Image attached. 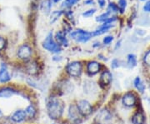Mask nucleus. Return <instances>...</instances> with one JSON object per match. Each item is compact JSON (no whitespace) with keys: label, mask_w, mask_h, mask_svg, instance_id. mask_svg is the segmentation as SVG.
<instances>
[{"label":"nucleus","mask_w":150,"mask_h":124,"mask_svg":"<svg viewBox=\"0 0 150 124\" xmlns=\"http://www.w3.org/2000/svg\"><path fill=\"white\" fill-rule=\"evenodd\" d=\"M24 111H25L26 116H27V119H29V120L34 118L36 114H37V109H36V108L34 107V105L32 104V103L28 105L27 107L25 108V109H24Z\"/></svg>","instance_id":"a211bd4d"},{"label":"nucleus","mask_w":150,"mask_h":124,"mask_svg":"<svg viewBox=\"0 0 150 124\" xmlns=\"http://www.w3.org/2000/svg\"><path fill=\"white\" fill-rule=\"evenodd\" d=\"M66 72L72 78H79L83 73V66L79 61L71 62L66 66Z\"/></svg>","instance_id":"423d86ee"},{"label":"nucleus","mask_w":150,"mask_h":124,"mask_svg":"<svg viewBox=\"0 0 150 124\" xmlns=\"http://www.w3.org/2000/svg\"><path fill=\"white\" fill-rule=\"evenodd\" d=\"M126 6H127V2H126V0H119V1H118V8H119L120 12H121L122 13L124 12V9H125Z\"/></svg>","instance_id":"cd10ccee"},{"label":"nucleus","mask_w":150,"mask_h":124,"mask_svg":"<svg viewBox=\"0 0 150 124\" xmlns=\"http://www.w3.org/2000/svg\"><path fill=\"white\" fill-rule=\"evenodd\" d=\"M32 49L28 44H22L17 50V57L18 59L24 61L25 63L28 62L32 57Z\"/></svg>","instance_id":"6e6552de"},{"label":"nucleus","mask_w":150,"mask_h":124,"mask_svg":"<svg viewBox=\"0 0 150 124\" xmlns=\"http://www.w3.org/2000/svg\"><path fill=\"white\" fill-rule=\"evenodd\" d=\"M46 107L49 118L53 120H59L64 114L65 104L60 97L57 96H51L48 97Z\"/></svg>","instance_id":"f257e3e1"},{"label":"nucleus","mask_w":150,"mask_h":124,"mask_svg":"<svg viewBox=\"0 0 150 124\" xmlns=\"http://www.w3.org/2000/svg\"><path fill=\"white\" fill-rule=\"evenodd\" d=\"M145 122V117L144 114L138 112L132 118V123L134 124H144Z\"/></svg>","instance_id":"aec40b11"},{"label":"nucleus","mask_w":150,"mask_h":124,"mask_svg":"<svg viewBox=\"0 0 150 124\" xmlns=\"http://www.w3.org/2000/svg\"><path fill=\"white\" fill-rule=\"evenodd\" d=\"M83 91L87 95H93L98 91V87L93 81L86 80L83 84Z\"/></svg>","instance_id":"4468645a"},{"label":"nucleus","mask_w":150,"mask_h":124,"mask_svg":"<svg viewBox=\"0 0 150 124\" xmlns=\"http://www.w3.org/2000/svg\"><path fill=\"white\" fill-rule=\"evenodd\" d=\"M144 62L146 65L150 66V50L148 51L144 55Z\"/></svg>","instance_id":"c756f323"},{"label":"nucleus","mask_w":150,"mask_h":124,"mask_svg":"<svg viewBox=\"0 0 150 124\" xmlns=\"http://www.w3.org/2000/svg\"><path fill=\"white\" fill-rule=\"evenodd\" d=\"M92 37H93L92 32H87L82 29H78L71 33V38L78 43H87L91 39Z\"/></svg>","instance_id":"1a4fd4ad"},{"label":"nucleus","mask_w":150,"mask_h":124,"mask_svg":"<svg viewBox=\"0 0 150 124\" xmlns=\"http://www.w3.org/2000/svg\"><path fill=\"white\" fill-rule=\"evenodd\" d=\"M144 10L146 12H150V1L147 2V4L144 7Z\"/></svg>","instance_id":"f704fd0d"},{"label":"nucleus","mask_w":150,"mask_h":124,"mask_svg":"<svg viewBox=\"0 0 150 124\" xmlns=\"http://www.w3.org/2000/svg\"><path fill=\"white\" fill-rule=\"evenodd\" d=\"M51 7H52V4H51L50 0H44L43 2H42L40 8L44 14H48L51 11Z\"/></svg>","instance_id":"412c9836"},{"label":"nucleus","mask_w":150,"mask_h":124,"mask_svg":"<svg viewBox=\"0 0 150 124\" xmlns=\"http://www.w3.org/2000/svg\"><path fill=\"white\" fill-rule=\"evenodd\" d=\"M110 9H112V11L113 12H117L118 10V7H117L113 3H110L108 5V10H110Z\"/></svg>","instance_id":"2f4dec72"},{"label":"nucleus","mask_w":150,"mask_h":124,"mask_svg":"<svg viewBox=\"0 0 150 124\" xmlns=\"http://www.w3.org/2000/svg\"><path fill=\"white\" fill-rule=\"evenodd\" d=\"M96 12V9L95 8H92V9H89V10L85 11L83 13V16L85 17V18H88V17H91L93 16Z\"/></svg>","instance_id":"c85d7f7f"},{"label":"nucleus","mask_w":150,"mask_h":124,"mask_svg":"<svg viewBox=\"0 0 150 124\" xmlns=\"http://www.w3.org/2000/svg\"><path fill=\"white\" fill-rule=\"evenodd\" d=\"M55 41L59 43L60 46H69V41L66 38V35L64 32L59 31L55 34Z\"/></svg>","instance_id":"f3484780"},{"label":"nucleus","mask_w":150,"mask_h":124,"mask_svg":"<svg viewBox=\"0 0 150 124\" xmlns=\"http://www.w3.org/2000/svg\"><path fill=\"white\" fill-rule=\"evenodd\" d=\"M112 27V23H110V24H103L102 26L99 27V28H98L97 30H95V31H93V32H92L93 33V36H99V35H102L103 33L107 32Z\"/></svg>","instance_id":"6ab92c4d"},{"label":"nucleus","mask_w":150,"mask_h":124,"mask_svg":"<svg viewBox=\"0 0 150 124\" xmlns=\"http://www.w3.org/2000/svg\"><path fill=\"white\" fill-rule=\"evenodd\" d=\"M78 2H79V0H65L62 4V7L63 8H71Z\"/></svg>","instance_id":"393cba45"},{"label":"nucleus","mask_w":150,"mask_h":124,"mask_svg":"<svg viewBox=\"0 0 150 124\" xmlns=\"http://www.w3.org/2000/svg\"><path fill=\"white\" fill-rule=\"evenodd\" d=\"M81 118H82V116L79 113L77 106L74 104H71L68 109V118L69 119L70 122L78 123L79 121L81 120Z\"/></svg>","instance_id":"9d476101"},{"label":"nucleus","mask_w":150,"mask_h":124,"mask_svg":"<svg viewBox=\"0 0 150 124\" xmlns=\"http://www.w3.org/2000/svg\"><path fill=\"white\" fill-rule=\"evenodd\" d=\"M42 45H43V49L48 51V52H50V53L59 54L62 51L61 46L55 41L54 38V34L52 32L48 33V36L43 40Z\"/></svg>","instance_id":"f03ea898"},{"label":"nucleus","mask_w":150,"mask_h":124,"mask_svg":"<svg viewBox=\"0 0 150 124\" xmlns=\"http://www.w3.org/2000/svg\"><path fill=\"white\" fill-rule=\"evenodd\" d=\"M137 65V58L134 54H129L128 56V66L130 68H133Z\"/></svg>","instance_id":"5701e85b"},{"label":"nucleus","mask_w":150,"mask_h":124,"mask_svg":"<svg viewBox=\"0 0 150 124\" xmlns=\"http://www.w3.org/2000/svg\"><path fill=\"white\" fill-rule=\"evenodd\" d=\"M53 124H55V123H53Z\"/></svg>","instance_id":"58836bf2"},{"label":"nucleus","mask_w":150,"mask_h":124,"mask_svg":"<svg viewBox=\"0 0 150 124\" xmlns=\"http://www.w3.org/2000/svg\"><path fill=\"white\" fill-rule=\"evenodd\" d=\"M27 120V116L25 113L24 109L18 108L11 113L8 117L4 119L5 122H8L9 124H20Z\"/></svg>","instance_id":"20e7f679"},{"label":"nucleus","mask_w":150,"mask_h":124,"mask_svg":"<svg viewBox=\"0 0 150 124\" xmlns=\"http://www.w3.org/2000/svg\"><path fill=\"white\" fill-rule=\"evenodd\" d=\"M7 46V40L5 38L0 36V52L4 51L6 49Z\"/></svg>","instance_id":"bb28decb"},{"label":"nucleus","mask_w":150,"mask_h":124,"mask_svg":"<svg viewBox=\"0 0 150 124\" xmlns=\"http://www.w3.org/2000/svg\"><path fill=\"white\" fill-rule=\"evenodd\" d=\"M61 15H62V11H54V12L52 13L51 16H50V23H54L55 21H57L58 18H59Z\"/></svg>","instance_id":"b1692460"},{"label":"nucleus","mask_w":150,"mask_h":124,"mask_svg":"<svg viewBox=\"0 0 150 124\" xmlns=\"http://www.w3.org/2000/svg\"><path fill=\"white\" fill-rule=\"evenodd\" d=\"M76 106L79 110V113L83 118H87V117L90 116L93 113V106L91 103L86 99L79 100Z\"/></svg>","instance_id":"0eeeda50"},{"label":"nucleus","mask_w":150,"mask_h":124,"mask_svg":"<svg viewBox=\"0 0 150 124\" xmlns=\"http://www.w3.org/2000/svg\"><path fill=\"white\" fill-rule=\"evenodd\" d=\"M101 68H102L101 63H99L97 61H90L87 64L86 71L89 76H94L101 71Z\"/></svg>","instance_id":"9b49d317"},{"label":"nucleus","mask_w":150,"mask_h":124,"mask_svg":"<svg viewBox=\"0 0 150 124\" xmlns=\"http://www.w3.org/2000/svg\"><path fill=\"white\" fill-rule=\"evenodd\" d=\"M109 119H110V114L107 110L103 109L101 110L99 113H98L95 118V122L98 124H105Z\"/></svg>","instance_id":"2eb2a0df"},{"label":"nucleus","mask_w":150,"mask_h":124,"mask_svg":"<svg viewBox=\"0 0 150 124\" xmlns=\"http://www.w3.org/2000/svg\"><path fill=\"white\" fill-rule=\"evenodd\" d=\"M113 41V37L112 36H107L105 38H103V43L105 45H108L109 43H111Z\"/></svg>","instance_id":"7c9ffc66"},{"label":"nucleus","mask_w":150,"mask_h":124,"mask_svg":"<svg viewBox=\"0 0 150 124\" xmlns=\"http://www.w3.org/2000/svg\"><path fill=\"white\" fill-rule=\"evenodd\" d=\"M134 87L137 88V90H139L140 92H144L145 90V85L144 82H142L141 78L139 77H137L134 81Z\"/></svg>","instance_id":"4be33fe9"},{"label":"nucleus","mask_w":150,"mask_h":124,"mask_svg":"<svg viewBox=\"0 0 150 124\" xmlns=\"http://www.w3.org/2000/svg\"><path fill=\"white\" fill-rule=\"evenodd\" d=\"M84 3H85V4H87V5H90L92 4H93V0H86Z\"/></svg>","instance_id":"e433bc0d"},{"label":"nucleus","mask_w":150,"mask_h":124,"mask_svg":"<svg viewBox=\"0 0 150 124\" xmlns=\"http://www.w3.org/2000/svg\"><path fill=\"white\" fill-rule=\"evenodd\" d=\"M38 71V63L36 62H32V61H28L27 62V65L25 66V72L29 75H35L37 74Z\"/></svg>","instance_id":"dca6fc26"},{"label":"nucleus","mask_w":150,"mask_h":124,"mask_svg":"<svg viewBox=\"0 0 150 124\" xmlns=\"http://www.w3.org/2000/svg\"><path fill=\"white\" fill-rule=\"evenodd\" d=\"M54 3H58V2H59V1H61V0H53Z\"/></svg>","instance_id":"4c0bfd02"},{"label":"nucleus","mask_w":150,"mask_h":124,"mask_svg":"<svg viewBox=\"0 0 150 124\" xmlns=\"http://www.w3.org/2000/svg\"><path fill=\"white\" fill-rule=\"evenodd\" d=\"M112 81V73L109 72L108 70H104L101 73L100 75V78H99V80H98V82L100 84V86L105 87L108 86Z\"/></svg>","instance_id":"f8f14e48"},{"label":"nucleus","mask_w":150,"mask_h":124,"mask_svg":"<svg viewBox=\"0 0 150 124\" xmlns=\"http://www.w3.org/2000/svg\"><path fill=\"white\" fill-rule=\"evenodd\" d=\"M98 4H99L100 7L103 8L105 6V4H106V1L105 0H98Z\"/></svg>","instance_id":"c9c22d12"},{"label":"nucleus","mask_w":150,"mask_h":124,"mask_svg":"<svg viewBox=\"0 0 150 124\" xmlns=\"http://www.w3.org/2000/svg\"><path fill=\"white\" fill-rule=\"evenodd\" d=\"M122 102H123V104L125 107L132 108L136 104L137 98H136V96L134 95V93H133V92H127L126 94H124V96L123 97Z\"/></svg>","instance_id":"ddd939ff"},{"label":"nucleus","mask_w":150,"mask_h":124,"mask_svg":"<svg viewBox=\"0 0 150 124\" xmlns=\"http://www.w3.org/2000/svg\"><path fill=\"white\" fill-rule=\"evenodd\" d=\"M5 115H4V113L3 111V109L0 108V123H3L5 119Z\"/></svg>","instance_id":"72a5a7b5"},{"label":"nucleus","mask_w":150,"mask_h":124,"mask_svg":"<svg viewBox=\"0 0 150 124\" xmlns=\"http://www.w3.org/2000/svg\"><path fill=\"white\" fill-rule=\"evenodd\" d=\"M108 16H109V12H107V13H104L101 14L100 16H98L96 18V21L97 22H105L108 18Z\"/></svg>","instance_id":"a878e982"},{"label":"nucleus","mask_w":150,"mask_h":124,"mask_svg":"<svg viewBox=\"0 0 150 124\" xmlns=\"http://www.w3.org/2000/svg\"><path fill=\"white\" fill-rule=\"evenodd\" d=\"M119 63H120V62H119L118 59H113V60H112V68H113V69H115V68H118V67L120 66Z\"/></svg>","instance_id":"473e14b6"},{"label":"nucleus","mask_w":150,"mask_h":124,"mask_svg":"<svg viewBox=\"0 0 150 124\" xmlns=\"http://www.w3.org/2000/svg\"><path fill=\"white\" fill-rule=\"evenodd\" d=\"M20 94V90L10 83L0 85V99H10Z\"/></svg>","instance_id":"7ed1b4c3"},{"label":"nucleus","mask_w":150,"mask_h":124,"mask_svg":"<svg viewBox=\"0 0 150 124\" xmlns=\"http://www.w3.org/2000/svg\"><path fill=\"white\" fill-rule=\"evenodd\" d=\"M13 73L5 62H0V85L10 83L13 80Z\"/></svg>","instance_id":"39448f33"}]
</instances>
